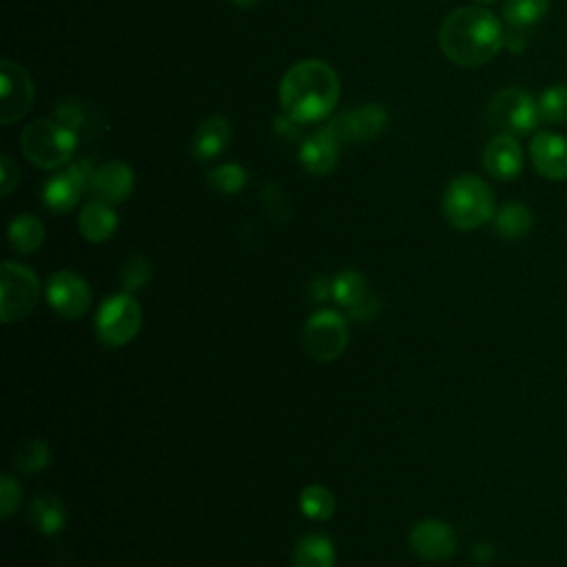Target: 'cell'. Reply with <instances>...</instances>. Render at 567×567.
<instances>
[{"label":"cell","mask_w":567,"mask_h":567,"mask_svg":"<svg viewBox=\"0 0 567 567\" xmlns=\"http://www.w3.org/2000/svg\"><path fill=\"white\" fill-rule=\"evenodd\" d=\"M506 45L501 21L486 8H460L450 12L439 27L443 56L460 67H481Z\"/></svg>","instance_id":"obj_1"},{"label":"cell","mask_w":567,"mask_h":567,"mask_svg":"<svg viewBox=\"0 0 567 567\" xmlns=\"http://www.w3.org/2000/svg\"><path fill=\"white\" fill-rule=\"evenodd\" d=\"M339 102V78L324 60H302L293 65L280 82V104L284 116L297 125L324 123Z\"/></svg>","instance_id":"obj_2"},{"label":"cell","mask_w":567,"mask_h":567,"mask_svg":"<svg viewBox=\"0 0 567 567\" xmlns=\"http://www.w3.org/2000/svg\"><path fill=\"white\" fill-rule=\"evenodd\" d=\"M443 217L460 231L481 229L495 217V193L479 175H460L443 193Z\"/></svg>","instance_id":"obj_3"},{"label":"cell","mask_w":567,"mask_h":567,"mask_svg":"<svg viewBox=\"0 0 567 567\" xmlns=\"http://www.w3.org/2000/svg\"><path fill=\"white\" fill-rule=\"evenodd\" d=\"M21 147L25 158L45 171L67 165L78 147V134L58 121H36L25 127Z\"/></svg>","instance_id":"obj_4"},{"label":"cell","mask_w":567,"mask_h":567,"mask_svg":"<svg viewBox=\"0 0 567 567\" xmlns=\"http://www.w3.org/2000/svg\"><path fill=\"white\" fill-rule=\"evenodd\" d=\"M486 123L490 129L508 136L532 134L541 123L538 100L519 87L501 89L486 106Z\"/></svg>","instance_id":"obj_5"},{"label":"cell","mask_w":567,"mask_h":567,"mask_svg":"<svg viewBox=\"0 0 567 567\" xmlns=\"http://www.w3.org/2000/svg\"><path fill=\"white\" fill-rule=\"evenodd\" d=\"M143 306L132 293L109 297L95 317L98 339L109 349L127 347L143 328Z\"/></svg>","instance_id":"obj_6"},{"label":"cell","mask_w":567,"mask_h":567,"mask_svg":"<svg viewBox=\"0 0 567 567\" xmlns=\"http://www.w3.org/2000/svg\"><path fill=\"white\" fill-rule=\"evenodd\" d=\"M349 339L351 332L344 315L328 308L313 313L302 330L304 349L317 364H332L342 358L349 347Z\"/></svg>","instance_id":"obj_7"},{"label":"cell","mask_w":567,"mask_h":567,"mask_svg":"<svg viewBox=\"0 0 567 567\" xmlns=\"http://www.w3.org/2000/svg\"><path fill=\"white\" fill-rule=\"evenodd\" d=\"M41 297L36 273L19 262H5L0 269V317L5 324L27 319Z\"/></svg>","instance_id":"obj_8"},{"label":"cell","mask_w":567,"mask_h":567,"mask_svg":"<svg viewBox=\"0 0 567 567\" xmlns=\"http://www.w3.org/2000/svg\"><path fill=\"white\" fill-rule=\"evenodd\" d=\"M36 98L32 76L12 60L0 63V123L5 127L25 118Z\"/></svg>","instance_id":"obj_9"},{"label":"cell","mask_w":567,"mask_h":567,"mask_svg":"<svg viewBox=\"0 0 567 567\" xmlns=\"http://www.w3.org/2000/svg\"><path fill=\"white\" fill-rule=\"evenodd\" d=\"M93 173H95V167H93V160H76L71 162L63 173L54 175L45 189H43V202L47 208L56 211V213H67L71 211L82 193L87 189H91V180H93Z\"/></svg>","instance_id":"obj_10"},{"label":"cell","mask_w":567,"mask_h":567,"mask_svg":"<svg viewBox=\"0 0 567 567\" xmlns=\"http://www.w3.org/2000/svg\"><path fill=\"white\" fill-rule=\"evenodd\" d=\"M332 297L355 321H371L382 310L379 297L368 288V282L360 271L339 273L332 280Z\"/></svg>","instance_id":"obj_11"},{"label":"cell","mask_w":567,"mask_h":567,"mask_svg":"<svg viewBox=\"0 0 567 567\" xmlns=\"http://www.w3.org/2000/svg\"><path fill=\"white\" fill-rule=\"evenodd\" d=\"M388 125V111L382 104H362L358 109L339 113L328 125L342 145L366 143L377 138Z\"/></svg>","instance_id":"obj_12"},{"label":"cell","mask_w":567,"mask_h":567,"mask_svg":"<svg viewBox=\"0 0 567 567\" xmlns=\"http://www.w3.org/2000/svg\"><path fill=\"white\" fill-rule=\"evenodd\" d=\"M47 302L56 315L65 319H80L91 306L89 284L73 271H58L47 282Z\"/></svg>","instance_id":"obj_13"},{"label":"cell","mask_w":567,"mask_h":567,"mask_svg":"<svg viewBox=\"0 0 567 567\" xmlns=\"http://www.w3.org/2000/svg\"><path fill=\"white\" fill-rule=\"evenodd\" d=\"M457 545V532L439 519H423L410 532V547L423 560H447Z\"/></svg>","instance_id":"obj_14"},{"label":"cell","mask_w":567,"mask_h":567,"mask_svg":"<svg viewBox=\"0 0 567 567\" xmlns=\"http://www.w3.org/2000/svg\"><path fill=\"white\" fill-rule=\"evenodd\" d=\"M530 158L534 169L552 180L567 182V138L556 132H541L530 143Z\"/></svg>","instance_id":"obj_15"},{"label":"cell","mask_w":567,"mask_h":567,"mask_svg":"<svg viewBox=\"0 0 567 567\" xmlns=\"http://www.w3.org/2000/svg\"><path fill=\"white\" fill-rule=\"evenodd\" d=\"M134 186H136V175L132 167L121 160H113L95 169L89 191L93 200H100L113 206L129 200V195L134 193Z\"/></svg>","instance_id":"obj_16"},{"label":"cell","mask_w":567,"mask_h":567,"mask_svg":"<svg viewBox=\"0 0 567 567\" xmlns=\"http://www.w3.org/2000/svg\"><path fill=\"white\" fill-rule=\"evenodd\" d=\"M484 169L495 180H514L523 171V149L517 136L497 134L484 149Z\"/></svg>","instance_id":"obj_17"},{"label":"cell","mask_w":567,"mask_h":567,"mask_svg":"<svg viewBox=\"0 0 567 567\" xmlns=\"http://www.w3.org/2000/svg\"><path fill=\"white\" fill-rule=\"evenodd\" d=\"M339 149L342 143L337 140L332 129L326 125L313 136H308L302 147H299V165L310 173V175H328L339 160Z\"/></svg>","instance_id":"obj_18"},{"label":"cell","mask_w":567,"mask_h":567,"mask_svg":"<svg viewBox=\"0 0 567 567\" xmlns=\"http://www.w3.org/2000/svg\"><path fill=\"white\" fill-rule=\"evenodd\" d=\"M78 229L87 242H93V245L106 242L118 229V215L111 204L93 200L82 208L78 217Z\"/></svg>","instance_id":"obj_19"},{"label":"cell","mask_w":567,"mask_h":567,"mask_svg":"<svg viewBox=\"0 0 567 567\" xmlns=\"http://www.w3.org/2000/svg\"><path fill=\"white\" fill-rule=\"evenodd\" d=\"M231 143V123L224 116H211L206 118L193 138V156L200 162L215 160L222 156V151Z\"/></svg>","instance_id":"obj_20"},{"label":"cell","mask_w":567,"mask_h":567,"mask_svg":"<svg viewBox=\"0 0 567 567\" xmlns=\"http://www.w3.org/2000/svg\"><path fill=\"white\" fill-rule=\"evenodd\" d=\"M534 226V215L530 206L521 202H508L495 213V234L503 240L517 242L530 236Z\"/></svg>","instance_id":"obj_21"},{"label":"cell","mask_w":567,"mask_h":567,"mask_svg":"<svg viewBox=\"0 0 567 567\" xmlns=\"http://www.w3.org/2000/svg\"><path fill=\"white\" fill-rule=\"evenodd\" d=\"M8 238H10V245H12V249L16 253L30 256V253H36L43 247V242H45V226H43V222L36 215L23 213V215L12 219Z\"/></svg>","instance_id":"obj_22"},{"label":"cell","mask_w":567,"mask_h":567,"mask_svg":"<svg viewBox=\"0 0 567 567\" xmlns=\"http://www.w3.org/2000/svg\"><path fill=\"white\" fill-rule=\"evenodd\" d=\"M295 567H334V545L324 534L304 536L293 554Z\"/></svg>","instance_id":"obj_23"},{"label":"cell","mask_w":567,"mask_h":567,"mask_svg":"<svg viewBox=\"0 0 567 567\" xmlns=\"http://www.w3.org/2000/svg\"><path fill=\"white\" fill-rule=\"evenodd\" d=\"M32 521L38 525V530L43 534H58L65 523H67V514H65V506L58 497L49 495V492H43L34 499L32 503Z\"/></svg>","instance_id":"obj_24"},{"label":"cell","mask_w":567,"mask_h":567,"mask_svg":"<svg viewBox=\"0 0 567 567\" xmlns=\"http://www.w3.org/2000/svg\"><path fill=\"white\" fill-rule=\"evenodd\" d=\"M547 10L549 0H506L503 19L512 30H528L541 23Z\"/></svg>","instance_id":"obj_25"},{"label":"cell","mask_w":567,"mask_h":567,"mask_svg":"<svg viewBox=\"0 0 567 567\" xmlns=\"http://www.w3.org/2000/svg\"><path fill=\"white\" fill-rule=\"evenodd\" d=\"M334 497L324 486H308L299 495V510L310 521H328L334 514Z\"/></svg>","instance_id":"obj_26"},{"label":"cell","mask_w":567,"mask_h":567,"mask_svg":"<svg viewBox=\"0 0 567 567\" xmlns=\"http://www.w3.org/2000/svg\"><path fill=\"white\" fill-rule=\"evenodd\" d=\"M52 462V452L49 445L41 439H30L25 441L19 450H16V457H14V466L25 473V475H38L43 473Z\"/></svg>","instance_id":"obj_27"},{"label":"cell","mask_w":567,"mask_h":567,"mask_svg":"<svg viewBox=\"0 0 567 567\" xmlns=\"http://www.w3.org/2000/svg\"><path fill=\"white\" fill-rule=\"evenodd\" d=\"M541 121L547 125L567 123V84H552L538 98Z\"/></svg>","instance_id":"obj_28"},{"label":"cell","mask_w":567,"mask_h":567,"mask_svg":"<svg viewBox=\"0 0 567 567\" xmlns=\"http://www.w3.org/2000/svg\"><path fill=\"white\" fill-rule=\"evenodd\" d=\"M206 178H208V184L224 195L240 193L249 182L245 167H240L236 162H224V165L215 167L213 171L206 173Z\"/></svg>","instance_id":"obj_29"},{"label":"cell","mask_w":567,"mask_h":567,"mask_svg":"<svg viewBox=\"0 0 567 567\" xmlns=\"http://www.w3.org/2000/svg\"><path fill=\"white\" fill-rule=\"evenodd\" d=\"M149 280H151V262L145 256H134L123 267V284H125L127 293L143 288Z\"/></svg>","instance_id":"obj_30"},{"label":"cell","mask_w":567,"mask_h":567,"mask_svg":"<svg viewBox=\"0 0 567 567\" xmlns=\"http://www.w3.org/2000/svg\"><path fill=\"white\" fill-rule=\"evenodd\" d=\"M21 486L14 477L5 475L3 479H0V517L3 519H10L16 514V510L21 508Z\"/></svg>","instance_id":"obj_31"},{"label":"cell","mask_w":567,"mask_h":567,"mask_svg":"<svg viewBox=\"0 0 567 567\" xmlns=\"http://www.w3.org/2000/svg\"><path fill=\"white\" fill-rule=\"evenodd\" d=\"M16 184H19V167L10 156H3L0 158V191H3V195H10Z\"/></svg>","instance_id":"obj_32"},{"label":"cell","mask_w":567,"mask_h":567,"mask_svg":"<svg viewBox=\"0 0 567 567\" xmlns=\"http://www.w3.org/2000/svg\"><path fill=\"white\" fill-rule=\"evenodd\" d=\"M310 297L315 302H324L328 297H332V280L326 277H315L310 284Z\"/></svg>","instance_id":"obj_33"},{"label":"cell","mask_w":567,"mask_h":567,"mask_svg":"<svg viewBox=\"0 0 567 567\" xmlns=\"http://www.w3.org/2000/svg\"><path fill=\"white\" fill-rule=\"evenodd\" d=\"M475 556H477V560H490V556H492V547H490V545H486V543H481V545H477V547H475Z\"/></svg>","instance_id":"obj_34"},{"label":"cell","mask_w":567,"mask_h":567,"mask_svg":"<svg viewBox=\"0 0 567 567\" xmlns=\"http://www.w3.org/2000/svg\"><path fill=\"white\" fill-rule=\"evenodd\" d=\"M260 3V0H234V5H238V8H242V10H251V8H256Z\"/></svg>","instance_id":"obj_35"},{"label":"cell","mask_w":567,"mask_h":567,"mask_svg":"<svg viewBox=\"0 0 567 567\" xmlns=\"http://www.w3.org/2000/svg\"><path fill=\"white\" fill-rule=\"evenodd\" d=\"M477 3H481V5H490V3H497V0H477Z\"/></svg>","instance_id":"obj_36"}]
</instances>
